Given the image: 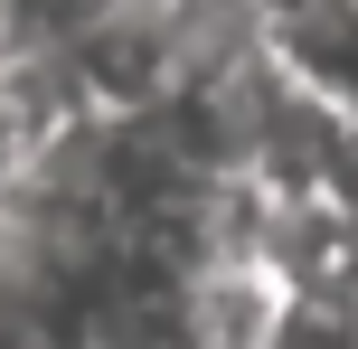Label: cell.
Listing matches in <instances>:
<instances>
[{"label": "cell", "instance_id": "obj_1", "mask_svg": "<svg viewBox=\"0 0 358 349\" xmlns=\"http://www.w3.org/2000/svg\"><path fill=\"white\" fill-rule=\"evenodd\" d=\"M255 349H358V302L349 293H283Z\"/></svg>", "mask_w": 358, "mask_h": 349}, {"label": "cell", "instance_id": "obj_2", "mask_svg": "<svg viewBox=\"0 0 358 349\" xmlns=\"http://www.w3.org/2000/svg\"><path fill=\"white\" fill-rule=\"evenodd\" d=\"M321 189H330V218H349V236H358V113L330 132V170H321Z\"/></svg>", "mask_w": 358, "mask_h": 349}]
</instances>
